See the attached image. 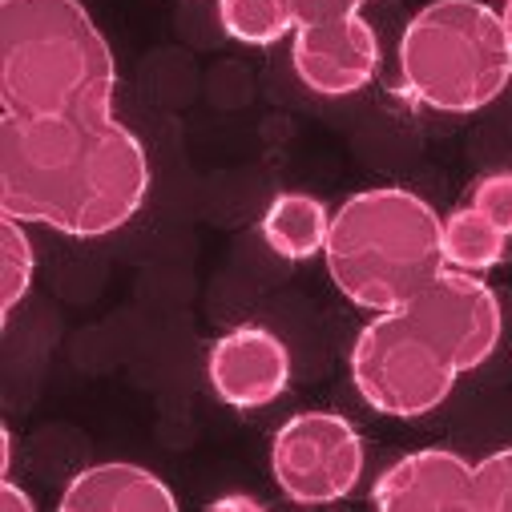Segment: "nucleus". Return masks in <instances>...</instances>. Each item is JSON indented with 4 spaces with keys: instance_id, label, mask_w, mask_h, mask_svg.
Returning <instances> with one entry per match:
<instances>
[{
    "instance_id": "nucleus-1",
    "label": "nucleus",
    "mask_w": 512,
    "mask_h": 512,
    "mask_svg": "<svg viewBox=\"0 0 512 512\" xmlns=\"http://www.w3.org/2000/svg\"><path fill=\"white\" fill-rule=\"evenodd\" d=\"M150 190V158L113 109L0 117V210L69 238H105Z\"/></svg>"
},
{
    "instance_id": "nucleus-2",
    "label": "nucleus",
    "mask_w": 512,
    "mask_h": 512,
    "mask_svg": "<svg viewBox=\"0 0 512 512\" xmlns=\"http://www.w3.org/2000/svg\"><path fill=\"white\" fill-rule=\"evenodd\" d=\"M117 65L81 0H0V101L17 117L105 113Z\"/></svg>"
},
{
    "instance_id": "nucleus-3",
    "label": "nucleus",
    "mask_w": 512,
    "mask_h": 512,
    "mask_svg": "<svg viewBox=\"0 0 512 512\" xmlns=\"http://www.w3.org/2000/svg\"><path fill=\"white\" fill-rule=\"evenodd\" d=\"M323 259L347 303L396 311L444 271V218L404 186L359 190L331 214Z\"/></svg>"
},
{
    "instance_id": "nucleus-4",
    "label": "nucleus",
    "mask_w": 512,
    "mask_h": 512,
    "mask_svg": "<svg viewBox=\"0 0 512 512\" xmlns=\"http://www.w3.org/2000/svg\"><path fill=\"white\" fill-rule=\"evenodd\" d=\"M400 81L436 113H476L512 81V45L500 9L484 0H432L400 37Z\"/></svg>"
},
{
    "instance_id": "nucleus-5",
    "label": "nucleus",
    "mask_w": 512,
    "mask_h": 512,
    "mask_svg": "<svg viewBox=\"0 0 512 512\" xmlns=\"http://www.w3.org/2000/svg\"><path fill=\"white\" fill-rule=\"evenodd\" d=\"M464 371L404 307L379 311L351 347V383L367 408L392 420L436 412Z\"/></svg>"
},
{
    "instance_id": "nucleus-6",
    "label": "nucleus",
    "mask_w": 512,
    "mask_h": 512,
    "mask_svg": "<svg viewBox=\"0 0 512 512\" xmlns=\"http://www.w3.org/2000/svg\"><path fill=\"white\" fill-rule=\"evenodd\" d=\"M271 472L283 496L299 504L343 500L363 476V440L339 412H299L275 432Z\"/></svg>"
},
{
    "instance_id": "nucleus-7",
    "label": "nucleus",
    "mask_w": 512,
    "mask_h": 512,
    "mask_svg": "<svg viewBox=\"0 0 512 512\" xmlns=\"http://www.w3.org/2000/svg\"><path fill=\"white\" fill-rule=\"evenodd\" d=\"M404 311L436 335V343L460 371H476L480 363H488L504 331L496 291L480 275L452 267H444L412 303H404Z\"/></svg>"
},
{
    "instance_id": "nucleus-8",
    "label": "nucleus",
    "mask_w": 512,
    "mask_h": 512,
    "mask_svg": "<svg viewBox=\"0 0 512 512\" xmlns=\"http://www.w3.org/2000/svg\"><path fill=\"white\" fill-rule=\"evenodd\" d=\"M206 375L222 404L238 412L267 408L291 388V347L267 327L242 323L214 339Z\"/></svg>"
},
{
    "instance_id": "nucleus-9",
    "label": "nucleus",
    "mask_w": 512,
    "mask_h": 512,
    "mask_svg": "<svg viewBox=\"0 0 512 512\" xmlns=\"http://www.w3.org/2000/svg\"><path fill=\"white\" fill-rule=\"evenodd\" d=\"M291 61L299 81L319 97H351L379 73V41L375 29L351 13L327 25L295 29Z\"/></svg>"
},
{
    "instance_id": "nucleus-10",
    "label": "nucleus",
    "mask_w": 512,
    "mask_h": 512,
    "mask_svg": "<svg viewBox=\"0 0 512 512\" xmlns=\"http://www.w3.org/2000/svg\"><path fill=\"white\" fill-rule=\"evenodd\" d=\"M371 504L383 512H472V460L452 448L400 456L371 484Z\"/></svg>"
},
{
    "instance_id": "nucleus-11",
    "label": "nucleus",
    "mask_w": 512,
    "mask_h": 512,
    "mask_svg": "<svg viewBox=\"0 0 512 512\" xmlns=\"http://www.w3.org/2000/svg\"><path fill=\"white\" fill-rule=\"evenodd\" d=\"M174 508L178 500L158 472L125 460L81 468L61 496V512H174Z\"/></svg>"
},
{
    "instance_id": "nucleus-12",
    "label": "nucleus",
    "mask_w": 512,
    "mask_h": 512,
    "mask_svg": "<svg viewBox=\"0 0 512 512\" xmlns=\"http://www.w3.org/2000/svg\"><path fill=\"white\" fill-rule=\"evenodd\" d=\"M327 234H331V214L319 198L311 194H279L267 214H263V238L275 254H283V259L291 263H303V259H315V254H323L327 246Z\"/></svg>"
},
{
    "instance_id": "nucleus-13",
    "label": "nucleus",
    "mask_w": 512,
    "mask_h": 512,
    "mask_svg": "<svg viewBox=\"0 0 512 512\" xmlns=\"http://www.w3.org/2000/svg\"><path fill=\"white\" fill-rule=\"evenodd\" d=\"M504 254H508V230L484 218L480 210H472L468 202H460L444 218V267L484 275L504 263Z\"/></svg>"
},
{
    "instance_id": "nucleus-14",
    "label": "nucleus",
    "mask_w": 512,
    "mask_h": 512,
    "mask_svg": "<svg viewBox=\"0 0 512 512\" xmlns=\"http://www.w3.org/2000/svg\"><path fill=\"white\" fill-rule=\"evenodd\" d=\"M218 21L238 45L267 49L295 33L291 0H218Z\"/></svg>"
},
{
    "instance_id": "nucleus-15",
    "label": "nucleus",
    "mask_w": 512,
    "mask_h": 512,
    "mask_svg": "<svg viewBox=\"0 0 512 512\" xmlns=\"http://www.w3.org/2000/svg\"><path fill=\"white\" fill-rule=\"evenodd\" d=\"M33 275H37L33 238L25 234V222L5 214V222H0V315L5 319L33 291Z\"/></svg>"
},
{
    "instance_id": "nucleus-16",
    "label": "nucleus",
    "mask_w": 512,
    "mask_h": 512,
    "mask_svg": "<svg viewBox=\"0 0 512 512\" xmlns=\"http://www.w3.org/2000/svg\"><path fill=\"white\" fill-rule=\"evenodd\" d=\"M472 512H512V448L472 464Z\"/></svg>"
},
{
    "instance_id": "nucleus-17",
    "label": "nucleus",
    "mask_w": 512,
    "mask_h": 512,
    "mask_svg": "<svg viewBox=\"0 0 512 512\" xmlns=\"http://www.w3.org/2000/svg\"><path fill=\"white\" fill-rule=\"evenodd\" d=\"M464 202L512 234V170H492V174L476 178Z\"/></svg>"
},
{
    "instance_id": "nucleus-18",
    "label": "nucleus",
    "mask_w": 512,
    "mask_h": 512,
    "mask_svg": "<svg viewBox=\"0 0 512 512\" xmlns=\"http://www.w3.org/2000/svg\"><path fill=\"white\" fill-rule=\"evenodd\" d=\"M363 0H291V13H295V29H307V25H327V21H339V17H351L359 13Z\"/></svg>"
},
{
    "instance_id": "nucleus-19",
    "label": "nucleus",
    "mask_w": 512,
    "mask_h": 512,
    "mask_svg": "<svg viewBox=\"0 0 512 512\" xmlns=\"http://www.w3.org/2000/svg\"><path fill=\"white\" fill-rule=\"evenodd\" d=\"M37 504H33V496L17 484V480H0V512H33Z\"/></svg>"
},
{
    "instance_id": "nucleus-20",
    "label": "nucleus",
    "mask_w": 512,
    "mask_h": 512,
    "mask_svg": "<svg viewBox=\"0 0 512 512\" xmlns=\"http://www.w3.org/2000/svg\"><path fill=\"white\" fill-rule=\"evenodd\" d=\"M210 508H214V512H226V508L259 512V508H263V500H259V496H218V500H210Z\"/></svg>"
},
{
    "instance_id": "nucleus-21",
    "label": "nucleus",
    "mask_w": 512,
    "mask_h": 512,
    "mask_svg": "<svg viewBox=\"0 0 512 512\" xmlns=\"http://www.w3.org/2000/svg\"><path fill=\"white\" fill-rule=\"evenodd\" d=\"M500 17H504V29H508V45H512V0H504V9H500Z\"/></svg>"
}]
</instances>
